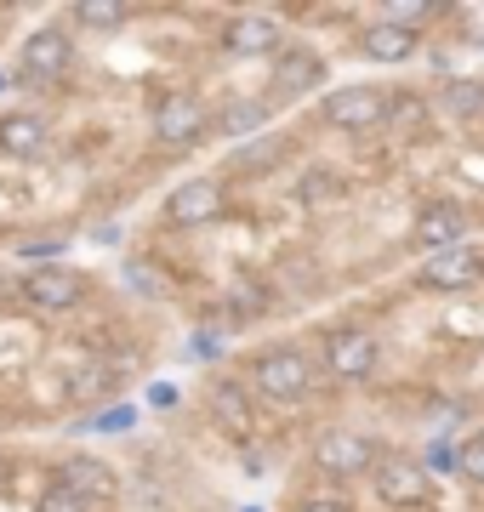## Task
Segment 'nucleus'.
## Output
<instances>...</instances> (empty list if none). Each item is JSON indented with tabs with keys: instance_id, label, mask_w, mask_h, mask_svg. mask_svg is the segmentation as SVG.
<instances>
[{
	"instance_id": "obj_1",
	"label": "nucleus",
	"mask_w": 484,
	"mask_h": 512,
	"mask_svg": "<svg viewBox=\"0 0 484 512\" xmlns=\"http://www.w3.org/2000/svg\"><path fill=\"white\" fill-rule=\"evenodd\" d=\"M325 126L336 131H365V126H382L388 120V97L376 92V86H342V92L325 97Z\"/></svg>"
},
{
	"instance_id": "obj_2",
	"label": "nucleus",
	"mask_w": 484,
	"mask_h": 512,
	"mask_svg": "<svg viewBox=\"0 0 484 512\" xmlns=\"http://www.w3.org/2000/svg\"><path fill=\"white\" fill-rule=\"evenodd\" d=\"M166 217L177 228H205V222L223 217V183L217 177H188L177 194L166 200Z\"/></svg>"
},
{
	"instance_id": "obj_3",
	"label": "nucleus",
	"mask_w": 484,
	"mask_h": 512,
	"mask_svg": "<svg viewBox=\"0 0 484 512\" xmlns=\"http://www.w3.org/2000/svg\"><path fill=\"white\" fill-rule=\"evenodd\" d=\"M422 285L428 291H467V285H479L484 279V251H467V245H456V251H439L422 262Z\"/></svg>"
},
{
	"instance_id": "obj_4",
	"label": "nucleus",
	"mask_w": 484,
	"mask_h": 512,
	"mask_svg": "<svg viewBox=\"0 0 484 512\" xmlns=\"http://www.w3.org/2000/svg\"><path fill=\"white\" fill-rule=\"evenodd\" d=\"M80 296H86V285H80V274H69V268H29V279H23V302H29V308L63 313V308H75Z\"/></svg>"
},
{
	"instance_id": "obj_5",
	"label": "nucleus",
	"mask_w": 484,
	"mask_h": 512,
	"mask_svg": "<svg viewBox=\"0 0 484 512\" xmlns=\"http://www.w3.org/2000/svg\"><path fill=\"white\" fill-rule=\"evenodd\" d=\"M18 69L29 86H46V80H57V74L69 69V35H57V29H40V35L23 40V57Z\"/></svg>"
},
{
	"instance_id": "obj_6",
	"label": "nucleus",
	"mask_w": 484,
	"mask_h": 512,
	"mask_svg": "<svg viewBox=\"0 0 484 512\" xmlns=\"http://www.w3.org/2000/svg\"><path fill=\"white\" fill-rule=\"evenodd\" d=\"M467 228H473V222H467V211L456 200H439V205H428V211H422V222H416V245H422V251H456V245H462L467 239Z\"/></svg>"
},
{
	"instance_id": "obj_7",
	"label": "nucleus",
	"mask_w": 484,
	"mask_h": 512,
	"mask_svg": "<svg viewBox=\"0 0 484 512\" xmlns=\"http://www.w3.org/2000/svg\"><path fill=\"white\" fill-rule=\"evenodd\" d=\"M371 484H376V495H382L388 507H410V501H422V495H428V473H422L416 461H405V456L376 461Z\"/></svg>"
},
{
	"instance_id": "obj_8",
	"label": "nucleus",
	"mask_w": 484,
	"mask_h": 512,
	"mask_svg": "<svg viewBox=\"0 0 484 512\" xmlns=\"http://www.w3.org/2000/svg\"><path fill=\"white\" fill-rule=\"evenodd\" d=\"M257 387L268 399H297L308 387V359L297 348H280V353H262L257 359Z\"/></svg>"
},
{
	"instance_id": "obj_9",
	"label": "nucleus",
	"mask_w": 484,
	"mask_h": 512,
	"mask_svg": "<svg viewBox=\"0 0 484 512\" xmlns=\"http://www.w3.org/2000/svg\"><path fill=\"white\" fill-rule=\"evenodd\" d=\"M154 137L160 143H194V137H205V109L194 103V97H166L160 109H154Z\"/></svg>"
},
{
	"instance_id": "obj_10",
	"label": "nucleus",
	"mask_w": 484,
	"mask_h": 512,
	"mask_svg": "<svg viewBox=\"0 0 484 512\" xmlns=\"http://www.w3.org/2000/svg\"><path fill=\"white\" fill-rule=\"evenodd\" d=\"M325 365H331L336 376H371L376 342L365 336V330H336L331 342H325Z\"/></svg>"
},
{
	"instance_id": "obj_11",
	"label": "nucleus",
	"mask_w": 484,
	"mask_h": 512,
	"mask_svg": "<svg viewBox=\"0 0 484 512\" xmlns=\"http://www.w3.org/2000/svg\"><path fill=\"white\" fill-rule=\"evenodd\" d=\"M314 461L325 467V473H336V478L365 473V467H371V444L354 439V433H325V439L314 444Z\"/></svg>"
},
{
	"instance_id": "obj_12",
	"label": "nucleus",
	"mask_w": 484,
	"mask_h": 512,
	"mask_svg": "<svg viewBox=\"0 0 484 512\" xmlns=\"http://www.w3.org/2000/svg\"><path fill=\"white\" fill-rule=\"evenodd\" d=\"M319 74H325V63H319L314 52H302V46H291V52L274 57V92L280 97H302L319 86Z\"/></svg>"
},
{
	"instance_id": "obj_13",
	"label": "nucleus",
	"mask_w": 484,
	"mask_h": 512,
	"mask_svg": "<svg viewBox=\"0 0 484 512\" xmlns=\"http://www.w3.org/2000/svg\"><path fill=\"white\" fill-rule=\"evenodd\" d=\"M57 484H63V490H75L80 501H86V495H114V490H120V478H114L103 461H92V456H69L63 467H57Z\"/></svg>"
},
{
	"instance_id": "obj_14",
	"label": "nucleus",
	"mask_w": 484,
	"mask_h": 512,
	"mask_svg": "<svg viewBox=\"0 0 484 512\" xmlns=\"http://www.w3.org/2000/svg\"><path fill=\"white\" fill-rule=\"evenodd\" d=\"M274 40H280V29L268 18H234L223 29V52L228 57H262V52H274Z\"/></svg>"
},
{
	"instance_id": "obj_15",
	"label": "nucleus",
	"mask_w": 484,
	"mask_h": 512,
	"mask_svg": "<svg viewBox=\"0 0 484 512\" xmlns=\"http://www.w3.org/2000/svg\"><path fill=\"white\" fill-rule=\"evenodd\" d=\"M359 46H365V57H376V63H405V57L416 52V35L382 18V23H371V29L359 35Z\"/></svg>"
},
{
	"instance_id": "obj_16",
	"label": "nucleus",
	"mask_w": 484,
	"mask_h": 512,
	"mask_svg": "<svg viewBox=\"0 0 484 512\" xmlns=\"http://www.w3.org/2000/svg\"><path fill=\"white\" fill-rule=\"evenodd\" d=\"M0 148L6 154H40L46 148V120L40 114H6L0 120Z\"/></svg>"
},
{
	"instance_id": "obj_17",
	"label": "nucleus",
	"mask_w": 484,
	"mask_h": 512,
	"mask_svg": "<svg viewBox=\"0 0 484 512\" xmlns=\"http://www.w3.org/2000/svg\"><path fill=\"white\" fill-rule=\"evenodd\" d=\"M439 103L456 120H473V114H484V80H450L445 92H439Z\"/></svg>"
},
{
	"instance_id": "obj_18",
	"label": "nucleus",
	"mask_w": 484,
	"mask_h": 512,
	"mask_svg": "<svg viewBox=\"0 0 484 512\" xmlns=\"http://www.w3.org/2000/svg\"><path fill=\"white\" fill-rule=\"evenodd\" d=\"M211 410H217V421H228L234 433H245L251 427V416H245V393L234 382H217L211 387Z\"/></svg>"
},
{
	"instance_id": "obj_19",
	"label": "nucleus",
	"mask_w": 484,
	"mask_h": 512,
	"mask_svg": "<svg viewBox=\"0 0 484 512\" xmlns=\"http://www.w3.org/2000/svg\"><path fill=\"white\" fill-rule=\"evenodd\" d=\"M280 154H285L280 137H257V143L234 148V154H228V165H234V171H262V165H274Z\"/></svg>"
},
{
	"instance_id": "obj_20",
	"label": "nucleus",
	"mask_w": 484,
	"mask_h": 512,
	"mask_svg": "<svg viewBox=\"0 0 484 512\" xmlns=\"http://www.w3.org/2000/svg\"><path fill=\"white\" fill-rule=\"evenodd\" d=\"M262 120H268V109H262V103H234V109L217 114V131H223V137H251Z\"/></svg>"
},
{
	"instance_id": "obj_21",
	"label": "nucleus",
	"mask_w": 484,
	"mask_h": 512,
	"mask_svg": "<svg viewBox=\"0 0 484 512\" xmlns=\"http://www.w3.org/2000/svg\"><path fill=\"white\" fill-rule=\"evenodd\" d=\"M75 18L86 23V29H120V23L131 18V12H126V6H109V0H80Z\"/></svg>"
},
{
	"instance_id": "obj_22",
	"label": "nucleus",
	"mask_w": 484,
	"mask_h": 512,
	"mask_svg": "<svg viewBox=\"0 0 484 512\" xmlns=\"http://www.w3.org/2000/svg\"><path fill=\"white\" fill-rule=\"evenodd\" d=\"M109 387H114V370H103V365H92V370H75V376H69V393H75L80 404H86V399H103Z\"/></svg>"
},
{
	"instance_id": "obj_23",
	"label": "nucleus",
	"mask_w": 484,
	"mask_h": 512,
	"mask_svg": "<svg viewBox=\"0 0 484 512\" xmlns=\"http://www.w3.org/2000/svg\"><path fill=\"white\" fill-rule=\"evenodd\" d=\"M35 512H86V501H80L75 490H63V484H52V490L35 501Z\"/></svg>"
},
{
	"instance_id": "obj_24",
	"label": "nucleus",
	"mask_w": 484,
	"mask_h": 512,
	"mask_svg": "<svg viewBox=\"0 0 484 512\" xmlns=\"http://www.w3.org/2000/svg\"><path fill=\"white\" fill-rule=\"evenodd\" d=\"M456 467H462L473 484H484V433H479V439H467L462 450H456Z\"/></svg>"
},
{
	"instance_id": "obj_25",
	"label": "nucleus",
	"mask_w": 484,
	"mask_h": 512,
	"mask_svg": "<svg viewBox=\"0 0 484 512\" xmlns=\"http://www.w3.org/2000/svg\"><path fill=\"white\" fill-rule=\"evenodd\" d=\"M428 18H433V6H422V0H416V6L405 0V6L388 12V23H399V29H410V35H416V23H428Z\"/></svg>"
},
{
	"instance_id": "obj_26",
	"label": "nucleus",
	"mask_w": 484,
	"mask_h": 512,
	"mask_svg": "<svg viewBox=\"0 0 484 512\" xmlns=\"http://www.w3.org/2000/svg\"><path fill=\"white\" fill-rule=\"evenodd\" d=\"M388 120H399V126H422V120H428V109H422L416 97H399V103H388Z\"/></svg>"
},
{
	"instance_id": "obj_27",
	"label": "nucleus",
	"mask_w": 484,
	"mask_h": 512,
	"mask_svg": "<svg viewBox=\"0 0 484 512\" xmlns=\"http://www.w3.org/2000/svg\"><path fill=\"white\" fill-rule=\"evenodd\" d=\"M131 416H137V410H131V404H120V410H103V416H92V427H97V433H120V427H131Z\"/></svg>"
},
{
	"instance_id": "obj_28",
	"label": "nucleus",
	"mask_w": 484,
	"mask_h": 512,
	"mask_svg": "<svg viewBox=\"0 0 484 512\" xmlns=\"http://www.w3.org/2000/svg\"><path fill=\"white\" fill-rule=\"evenodd\" d=\"M336 183H331V171H308V183H302V200H331Z\"/></svg>"
},
{
	"instance_id": "obj_29",
	"label": "nucleus",
	"mask_w": 484,
	"mask_h": 512,
	"mask_svg": "<svg viewBox=\"0 0 484 512\" xmlns=\"http://www.w3.org/2000/svg\"><path fill=\"white\" fill-rule=\"evenodd\" d=\"M126 279H131V285H137L143 296H166V285H160V279H154L149 268H143V262H131V268H126Z\"/></svg>"
},
{
	"instance_id": "obj_30",
	"label": "nucleus",
	"mask_w": 484,
	"mask_h": 512,
	"mask_svg": "<svg viewBox=\"0 0 484 512\" xmlns=\"http://www.w3.org/2000/svg\"><path fill=\"white\" fill-rule=\"evenodd\" d=\"M428 467H433V473L456 467V450H450V444H428Z\"/></svg>"
},
{
	"instance_id": "obj_31",
	"label": "nucleus",
	"mask_w": 484,
	"mask_h": 512,
	"mask_svg": "<svg viewBox=\"0 0 484 512\" xmlns=\"http://www.w3.org/2000/svg\"><path fill=\"white\" fill-rule=\"evenodd\" d=\"M23 256H35V262H46V256H63V239H46V245H23Z\"/></svg>"
},
{
	"instance_id": "obj_32",
	"label": "nucleus",
	"mask_w": 484,
	"mask_h": 512,
	"mask_svg": "<svg viewBox=\"0 0 484 512\" xmlns=\"http://www.w3.org/2000/svg\"><path fill=\"white\" fill-rule=\"evenodd\" d=\"M302 512H342L336 501H302Z\"/></svg>"
},
{
	"instance_id": "obj_33",
	"label": "nucleus",
	"mask_w": 484,
	"mask_h": 512,
	"mask_svg": "<svg viewBox=\"0 0 484 512\" xmlns=\"http://www.w3.org/2000/svg\"><path fill=\"white\" fill-rule=\"evenodd\" d=\"M0 92H6V74H0Z\"/></svg>"
}]
</instances>
